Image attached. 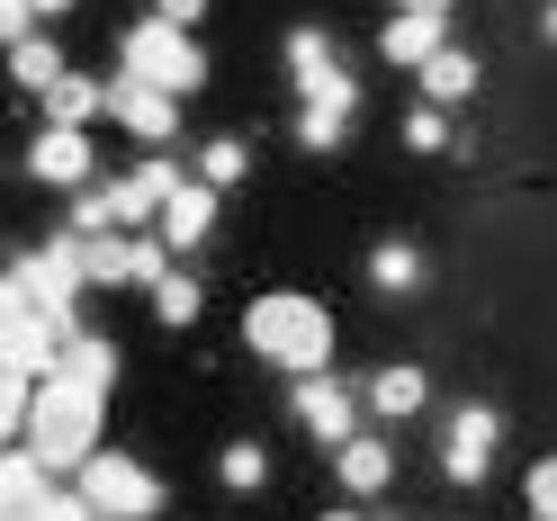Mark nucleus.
I'll use <instances>...</instances> for the list:
<instances>
[{
	"instance_id": "0eeeda50",
	"label": "nucleus",
	"mask_w": 557,
	"mask_h": 521,
	"mask_svg": "<svg viewBox=\"0 0 557 521\" xmlns=\"http://www.w3.org/2000/svg\"><path fill=\"white\" fill-rule=\"evenodd\" d=\"M54 351H63V333L27 306V288L10 280V270H0V377H46Z\"/></svg>"
},
{
	"instance_id": "c9c22d12",
	"label": "nucleus",
	"mask_w": 557,
	"mask_h": 521,
	"mask_svg": "<svg viewBox=\"0 0 557 521\" xmlns=\"http://www.w3.org/2000/svg\"><path fill=\"white\" fill-rule=\"evenodd\" d=\"M540 27H548V46H557V0H548V18H540Z\"/></svg>"
},
{
	"instance_id": "e433bc0d",
	"label": "nucleus",
	"mask_w": 557,
	"mask_h": 521,
	"mask_svg": "<svg viewBox=\"0 0 557 521\" xmlns=\"http://www.w3.org/2000/svg\"><path fill=\"white\" fill-rule=\"evenodd\" d=\"M377 521H387V512H377Z\"/></svg>"
},
{
	"instance_id": "2eb2a0df",
	"label": "nucleus",
	"mask_w": 557,
	"mask_h": 521,
	"mask_svg": "<svg viewBox=\"0 0 557 521\" xmlns=\"http://www.w3.org/2000/svg\"><path fill=\"white\" fill-rule=\"evenodd\" d=\"M216 216H225V198H216V189H198V181H181V189L162 198L153 234H162V252H198V243L216 234Z\"/></svg>"
},
{
	"instance_id": "5701e85b",
	"label": "nucleus",
	"mask_w": 557,
	"mask_h": 521,
	"mask_svg": "<svg viewBox=\"0 0 557 521\" xmlns=\"http://www.w3.org/2000/svg\"><path fill=\"white\" fill-rule=\"evenodd\" d=\"M54 369H73V377H90V387H117V342H109V333H63V351H54Z\"/></svg>"
},
{
	"instance_id": "473e14b6",
	"label": "nucleus",
	"mask_w": 557,
	"mask_h": 521,
	"mask_svg": "<svg viewBox=\"0 0 557 521\" xmlns=\"http://www.w3.org/2000/svg\"><path fill=\"white\" fill-rule=\"evenodd\" d=\"M449 10L459 0H396V18H441V27H449Z\"/></svg>"
},
{
	"instance_id": "9b49d317",
	"label": "nucleus",
	"mask_w": 557,
	"mask_h": 521,
	"mask_svg": "<svg viewBox=\"0 0 557 521\" xmlns=\"http://www.w3.org/2000/svg\"><path fill=\"white\" fill-rule=\"evenodd\" d=\"M351 387H360V423H413V413H432V377L413 360H387V369L351 377Z\"/></svg>"
},
{
	"instance_id": "ddd939ff",
	"label": "nucleus",
	"mask_w": 557,
	"mask_h": 521,
	"mask_svg": "<svg viewBox=\"0 0 557 521\" xmlns=\"http://www.w3.org/2000/svg\"><path fill=\"white\" fill-rule=\"evenodd\" d=\"M369 288L387 297V306H413V297L432 288V261H423V243H413V234H377V243H369Z\"/></svg>"
},
{
	"instance_id": "f257e3e1",
	"label": "nucleus",
	"mask_w": 557,
	"mask_h": 521,
	"mask_svg": "<svg viewBox=\"0 0 557 521\" xmlns=\"http://www.w3.org/2000/svg\"><path fill=\"white\" fill-rule=\"evenodd\" d=\"M99 423H109V387H90V377L46 369L27 387V459L46 476H82V459L99 449Z\"/></svg>"
},
{
	"instance_id": "aec40b11",
	"label": "nucleus",
	"mask_w": 557,
	"mask_h": 521,
	"mask_svg": "<svg viewBox=\"0 0 557 521\" xmlns=\"http://www.w3.org/2000/svg\"><path fill=\"white\" fill-rule=\"evenodd\" d=\"M297 109H333V117H360V82H351V63H315V73H297Z\"/></svg>"
},
{
	"instance_id": "393cba45",
	"label": "nucleus",
	"mask_w": 557,
	"mask_h": 521,
	"mask_svg": "<svg viewBox=\"0 0 557 521\" xmlns=\"http://www.w3.org/2000/svg\"><path fill=\"white\" fill-rule=\"evenodd\" d=\"M243 171H252V145L243 135H216V145H198V189H243Z\"/></svg>"
},
{
	"instance_id": "20e7f679",
	"label": "nucleus",
	"mask_w": 557,
	"mask_h": 521,
	"mask_svg": "<svg viewBox=\"0 0 557 521\" xmlns=\"http://www.w3.org/2000/svg\"><path fill=\"white\" fill-rule=\"evenodd\" d=\"M117 82H145V90L189 99V90H207V46L181 37V27H162V18H135L117 37Z\"/></svg>"
},
{
	"instance_id": "c85d7f7f",
	"label": "nucleus",
	"mask_w": 557,
	"mask_h": 521,
	"mask_svg": "<svg viewBox=\"0 0 557 521\" xmlns=\"http://www.w3.org/2000/svg\"><path fill=\"white\" fill-rule=\"evenodd\" d=\"M278 54H288V73H315V63H333V37H324V27H288Z\"/></svg>"
},
{
	"instance_id": "a211bd4d",
	"label": "nucleus",
	"mask_w": 557,
	"mask_h": 521,
	"mask_svg": "<svg viewBox=\"0 0 557 521\" xmlns=\"http://www.w3.org/2000/svg\"><path fill=\"white\" fill-rule=\"evenodd\" d=\"M99 117H109V82H99V73H63L54 90H46V126H99Z\"/></svg>"
},
{
	"instance_id": "cd10ccee",
	"label": "nucleus",
	"mask_w": 557,
	"mask_h": 521,
	"mask_svg": "<svg viewBox=\"0 0 557 521\" xmlns=\"http://www.w3.org/2000/svg\"><path fill=\"white\" fill-rule=\"evenodd\" d=\"M449 135H459V126H449L441 109H413V117H405V153L432 162V153H449Z\"/></svg>"
},
{
	"instance_id": "7c9ffc66",
	"label": "nucleus",
	"mask_w": 557,
	"mask_h": 521,
	"mask_svg": "<svg viewBox=\"0 0 557 521\" xmlns=\"http://www.w3.org/2000/svg\"><path fill=\"white\" fill-rule=\"evenodd\" d=\"M18 37H37V10H27V0H0V54H10Z\"/></svg>"
},
{
	"instance_id": "f8f14e48",
	"label": "nucleus",
	"mask_w": 557,
	"mask_h": 521,
	"mask_svg": "<svg viewBox=\"0 0 557 521\" xmlns=\"http://www.w3.org/2000/svg\"><path fill=\"white\" fill-rule=\"evenodd\" d=\"M109 117H117L145 153H171V135H181V99H171V90H145V82H109Z\"/></svg>"
},
{
	"instance_id": "7ed1b4c3",
	"label": "nucleus",
	"mask_w": 557,
	"mask_h": 521,
	"mask_svg": "<svg viewBox=\"0 0 557 521\" xmlns=\"http://www.w3.org/2000/svg\"><path fill=\"white\" fill-rule=\"evenodd\" d=\"M73 495H82L90 521H162L171 485H162L145 459H135V449H90L82 476H73Z\"/></svg>"
},
{
	"instance_id": "72a5a7b5",
	"label": "nucleus",
	"mask_w": 557,
	"mask_h": 521,
	"mask_svg": "<svg viewBox=\"0 0 557 521\" xmlns=\"http://www.w3.org/2000/svg\"><path fill=\"white\" fill-rule=\"evenodd\" d=\"M27 10H37V18H73L82 0H27Z\"/></svg>"
},
{
	"instance_id": "6ab92c4d",
	"label": "nucleus",
	"mask_w": 557,
	"mask_h": 521,
	"mask_svg": "<svg viewBox=\"0 0 557 521\" xmlns=\"http://www.w3.org/2000/svg\"><path fill=\"white\" fill-rule=\"evenodd\" d=\"M145 306H153V324H162V333H189V324L207 315V288L189 280V270H162V280L145 288Z\"/></svg>"
},
{
	"instance_id": "4be33fe9",
	"label": "nucleus",
	"mask_w": 557,
	"mask_h": 521,
	"mask_svg": "<svg viewBox=\"0 0 557 521\" xmlns=\"http://www.w3.org/2000/svg\"><path fill=\"white\" fill-rule=\"evenodd\" d=\"M46 495V468L27 459V449H0V521H27Z\"/></svg>"
},
{
	"instance_id": "412c9836",
	"label": "nucleus",
	"mask_w": 557,
	"mask_h": 521,
	"mask_svg": "<svg viewBox=\"0 0 557 521\" xmlns=\"http://www.w3.org/2000/svg\"><path fill=\"white\" fill-rule=\"evenodd\" d=\"M63 73H73V63H63L54 37H18V46H10V90H37V99H46Z\"/></svg>"
},
{
	"instance_id": "f3484780",
	"label": "nucleus",
	"mask_w": 557,
	"mask_h": 521,
	"mask_svg": "<svg viewBox=\"0 0 557 521\" xmlns=\"http://www.w3.org/2000/svg\"><path fill=\"white\" fill-rule=\"evenodd\" d=\"M441 46H449L441 18H387V27H377V63H396V73H423Z\"/></svg>"
},
{
	"instance_id": "6e6552de",
	"label": "nucleus",
	"mask_w": 557,
	"mask_h": 521,
	"mask_svg": "<svg viewBox=\"0 0 557 521\" xmlns=\"http://www.w3.org/2000/svg\"><path fill=\"white\" fill-rule=\"evenodd\" d=\"M162 270H171L162 234H99V243H82V288H153Z\"/></svg>"
},
{
	"instance_id": "a878e982",
	"label": "nucleus",
	"mask_w": 557,
	"mask_h": 521,
	"mask_svg": "<svg viewBox=\"0 0 557 521\" xmlns=\"http://www.w3.org/2000/svg\"><path fill=\"white\" fill-rule=\"evenodd\" d=\"M288 135H297V153L333 162L342 145H351V117H333V109H297V117H288Z\"/></svg>"
},
{
	"instance_id": "1a4fd4ad",
	"label": "nucleus",
	"mask_w": 557,
	"mask_h": 521,
	"mask_svg": "<svg viewBox=\"0 0 557 521\" xmlns=\"http://www.w3.org/2000/svg\"><path fill=\"white\" fill-rule=\"evenodd\" d=\"M288 413H297V423H306V441H315V449H342V441H351V432H369L360 423V387H351V377H288Z\"/></svg>"
},
{
	"instance_id": "f704fd0d",
	"label": "nucleus",
	"mask_w": 557,
	"mask_h": 521,
	"mask_svg": "<svg viewBox=\"0 0 557 521\" xmlns=\"http://www.w3.org/2000/svg\"><path fill=\"white\" fill-rule=\"evenodd\" d=\"M315 521H369V512H360V504H333V512H315Z\"/></svg>"
},
{
	"instance_id": "bb28decb",
	"label": "nucleus",
	"mask_w": 557,
	"mask_h": 521,
	"mask_svg": "<svg viewBox=\"0 0 557 521\" xmlns=\"http://www.w3.org/2000/svg\"><path fill=\"white\" fill-rule=\"evenodd\" d=\"M63 234H82V243H99V234H117V207H109V189H73V207H63Z\"/></svg>"
},
{
	"instance_id": "2f4dec72",
	"label": "nucleus",
	"mask_w": 557,
	"mask_h": 521,
	"mask_svg": "<svg viewBox=\"0 0 557 521\" xmlns=\"http://www.w3.org/2000/svg\"><path fill=\"white\" fill-rule=\"evenodd\" d=\"M153 18H162V27H181V37H198V18H207V0H153Z\"/></svg>"
},
{
	"instance_id": "423d86ee",
	"label": "nucleus",
	"mask_w": 557,
	"mask_h": 521,
	"mask_svg": "<svg viewBox=\"0 0 557 521\" xmlns=\"http://www.w3.org/2000/svg\"><path fill=\"white\" fill-rule=\"evenodd\" d=\"M495 449H504V405H485V396L449 405V423H441V476L449 485H485Z\"/></svg>"
},
{
	"instance_id": "9d476101",
	"label": "nucleus",
	"mask_w": 557,
	"mask_h": 521,
	"mask_svg": "<svg viewBox=\"0 0 557 521\" xmlns=\"http://www.w3.org/2000/svg\"><path fill=\"white\" fill-rule=\"evenodd\" d=\"M27 181L73 198V189H90V181H99V145H90L82 126H46L37 145H27Z\"/></svg>"
},
{
	"instance_id": "c756f323",
	"label": "nucleus",
	"mask_w": 557,
	"mask_h": 521,
	"mask_svg": "<svg viewBox=\"0 0 557 521\" xmlns=\"http://www.w3.org/2000/svg\"><path fill=\"white\" fill-rule=\"evenodd\" d=\"M521 504H531V521H557V449H548L531 476H521Z\"/></svg>"
},
{
	"instance_id": "b1692460",
	"label": "nucleus",
	"mask_w": 557,
	"mask_h": 521,
	"mask_svg": "<svg viewBox=\"0 0 557 521\" xmlns=\"http://www.w3.org/2000/svg\"><path fill=\"white\" fill-rule=\"evenodd\" d=\"M216 485H225V495H261V485H270V449L261 441H225L216 449Z\"/></svg>"
},
{
	"instance_id": "dca6fc26",
	"label": "nucleus",
	"mask_w": 557,
	"mask_h": 521,
	"mask_svg": "<svg viewBox=\"0 0 557 521\" xmlns=\"http://www.w3.org/2000/svg\"><path fill=\"white\" fill-rule=\"evenodd\" d=\"M413 90H423V109H468V99H476V54L468 46H441L432 63H423V73H413Z\"/></svg>"
},
{
	"instance_id": "4468645a",
	"label": "nucleus",
	"mask_w": 557,
	"mask_h": 521,
	"mask_svg": "<svg viewBox=\"0 0 557 521\" xmlns=\"http://www.w3.org/2000/svg\"><path fill=\"white\" fill-rule=\"evenodd\" d=\"M333 476H342V495L351 504H377L396 485V449H387V432H351L333 449Z\"/></svg>"
},
{
	"instance_id": "39448f33",
	"label": "nucleus",
	"mask_w": 557,
	"mask_h": 521,
	"mask_svg": "<svg viewBox=\"0 0 557 521\" xmlns=\"http://www.w3.org/2000/svg\"><path fill=\"white\" fill-rule=\"evenodd\" d=\"M10 280L27 288V306H37L54 333H82V243H73V234H54V243H37V252H18Z\"/></svg>"
},
{
	"instance_id": "f03ea898",
	"label": "nucleus",
	"mask_w": 557,
	"mask_h": 521,
	"mask_svg": "<svg viewBox=\"0 0 557 521\" xmlns=\"http://www.w3.org/2000/svg\"><path fill=\"white\" fill-rule=\"evenodd\" d=\"M333 342H342L333 306L306 297V288H261L252 306H243V351L270 360V369H288V377H324Z\"/></svg>"
}]
</instances>
